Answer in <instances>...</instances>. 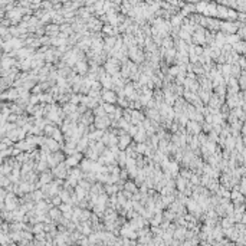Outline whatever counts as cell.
Returning a JSON list of instances; mask_svg holds the SVG:
<instances>
[{"instance_id": "3957f363", "label": "cell", "mask_w": 246, "mask_h": 246, "mask_svg": "<svg viewBox=\"0 0 246 246\" xmlns=\"http://www.w3.org/2000/svg\"><path fill=\"white\" fill-rule=\"evenodd\" d=\"M55 205H59V203H61V197H56V199H55Z\"/></svg>"}, {"instance_id": "7a4b0ae2", "label": "cell", "mask_w": 246, "mask_h": 246, "mask_svg": "<svg viewBox=\"0 0 246 246\" xmlns=\"http://www.w3.org/2000/svg\"><path fill=\"white\" fill-rule=\"evenodd\" d=\"M128 141H130V138H127V137H124V138H121V148H124L128 144Z\"/></svg>"}, {"instance_id": "6da1fadb", "label": "cell", "mask_w": 246, "mask_h": 246, "mask_svg": "<svg viewBox=\"0 0 246 246\" xmlns=\"http://www.w3.org/2000/svg\"><path fill=\"white\" fill-rule=\"evenodd\" d=\"M104 99L108 101V102H114V101H115V95H114L112 92L107 91V92H104Z\"/></svg>"}]
</instances>
